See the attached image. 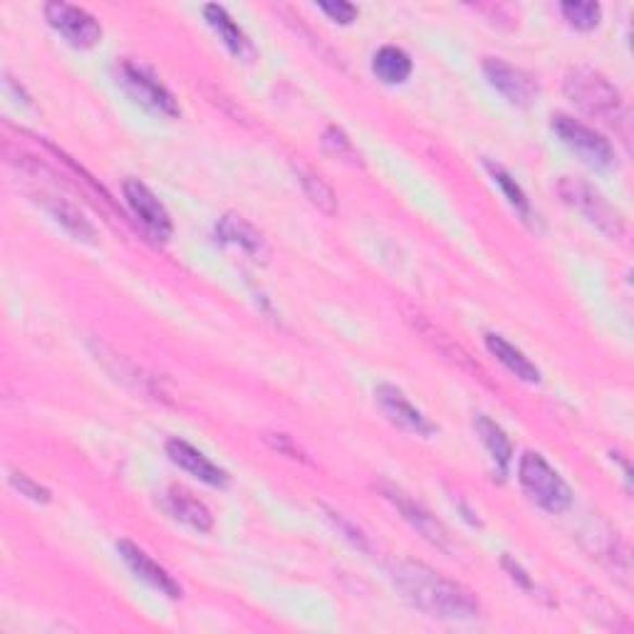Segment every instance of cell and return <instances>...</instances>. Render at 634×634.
Masks as SVG:
<instances>
[{
  "instance_id": "27",
  "label": "cell",
  "mask_w": 634,
  "mask_h": 634,
  "mask_svg": "<svg viewBox=\"0 0 634 634\" xmlns=\"http://www.w3.org/2000/svg\"><path fill=\"white\" fill-rule=\"evenodd\" d=\"M325 147L333 151L337 157H347L352 154V141L347 139V134L339 127H327L325 132Z\"/></svg>"
},
{
  "instance_id": "2",
  "label": "cell",
  "mask_w": 634,
  "mask_h": 634,
  "mask_svg": "<svg viewBox=\"0 0 634 634\" xmlns=\"http://www.w3.org/2000/svg\"><path fill=\"white\" fill-rule=\"evenodd\" d=\"M565 95L570 102L591 117L607 124H618L624 117V102L620 89L602 73L591 67H575L565 75Z\"/></svg>"
},
{
  "instance_id": "11",
  "label": "cell",
  "mask_w": 634,
  "mask_h": 634,
  "mask_svg": "<svg viewBox=\"0 0 634 634\" xmlns=\"http://www.w3.org/2000/svg\"><path fill=\"white\" fill-rule=\"evenodd\" d=\"M384 496H387L389 501L395 504V508H399V513L405 515L419 533H422V538H426L439 550H446V552L453 550L449 531H446L444 523L436 521V518L428 513L424 506H419L414 498H409L405 490H399V488H384Z\"/></svg>"
},
{
  "instance_id": "21",
  "label": "cell",
  "mask_w": 634,
  "mask_h": 634,
  "mask_svg": "<svg viewBox=\"0 0 634 634\" xmlns=\"http://www.w3.org/2000/svg\"><path fill=\"white\" fill-rule=\"evenodd\" d=\"M296 174H298V182H300L302 191H306V196L310 199L312 207L320 209L323 213H327V216H335V213H337V196L333 191V186H330L323 176H318L315 172H310V169L298 166Z\"/></svg>"
},
{
  "instance_id": "6",
  "label": "cell",
  "mask_w": 634,
  "mask_h": 634,
  "mask_svg": "<svg viewBox=\"0 0 634 634\" xmlns=\"http://www.w3.org/2000/svg\"><path fill=\"white\" fill-rule=\"evenodd\" d=\"M114 73H117V83L124 87V92L134 102L145 107V110L159 114V117H178L182 114L174 95L149 70L134 65L129 60H122Z\"/></svg>"
},
{
  "instance_id": "12",
  "label": "cell",
  "mask_w": 634,
  "mask_h": 634,
  "mask_svg": "<svg viewBox=\"0 0 634 634\" xmlns=\"http://www.w3.org/2000/svg\"><path fill=\"white\" fill-rule=\"evenodd\" d=\"M117 552L122 556V560L127 562V568L132 570V573L139 580H145V583L154 587V591L172 597V600H178V597H182V585H178L154 558L147 556L139 546H134L132 540H120Z\"/></svg>"
},
{
  "instance_id": "22",
  "label": "cell",
  "mask_w": 634,
  "mask_h": 634,
  "mask_svg": "<svg viewBox=\"0 0 634 634\" xmlns=\"http://www.w3.org/2000/svg\"><path fill=\"white\" fill-rule=\"evenodd\" d=\"M486 172L494 176V182L501 186L504 194H506V199L511 207L521 213L523 221H531L533 219V209H531V201H529V196H525V191L518 186L515 178L506 172V169L501 164H494V162H486Z\"/></svg>"
},
{
  "instance_id": "17",
  "label": "cell",
  "mask_w": 634,
  "mask_h": 634,
  "mask_svg": "<svg viewBox=\"0 0 634 634\" xmlns=\"http://www.w3.org/2000/svg\"><path fill=\"white\" fill-rule=\"evenodd\" d=\"M473 426H476V434L481 436V442H484V446L488 449L496 469L501 473H508V467H511V461H513V444L511 439H508V434L486 414H476Z\"/></svg>"
},
{
  "instance_id": "13",
  "label": "cell",
  "mask_w": 634,
  "mask_h": 634,
  "mask_svg": "<svg viewBox=\"0 0 634 634\" xmlns=\"http://www.w3.org/2000/svg\"><path fill=\"white\" fill-rule=\"evenodd\" d=\"M166 457L172 459L178 469H184L186 473H191L194 478L203 481L213 488H226L228 486V473L221 467H216L211 459L203 457L199 449H194L191 444H186L184 439H169L166 442Z\"/></svg>"
},
{
  "instance_id": "3",
  "label": "cell",
  "mask_w": 634,
  "mask_h": 634,
  "mask_svg": "<svg viewBox=\"0 0 634 634\" xmlns=\"http://www.w3.org/2000/svg\"><path fill=\"white\" fill-rule=\"evenodd\" d=\"M518 481L543 511L562 513L573 504V490L568 488L560 473L535 451H525L518 463Z\"/></svg>"
},
{
  "instance_id": "24",
  "label": "cell",
  "mask_w": 634,
  "mask_h": 634,
  "mask_svg": "<svg viewBox=\"0 0 634 634\" xmlns=\"http://www.w3.org/2000/svg\"><path fill=\"white\" fill-rule=\"evenodd\" d=\"M419 330L426 335L428 343H432L434 347H439V350L446 355V357H451L453 362H459L461 368H471L473 372H478V368H473V362L469 360V355L461 350V347L453 343V339L449 335H444L439 327H434L432 323H426V320H419Z\"/></svg>"
},
{
  "instance_id": "20",
  "label": "cell",
  "mask_w": 634,
  "mask_h": 634,
  "mask_svg": "<svg viewBox=\"0 0 634 634\" xmlns=\"http://www.w3.org/2000/svg\"><path fill=\"white\" fill-rule=\"evenodd\" d=\"M169 508H172V513L178 518V521L191 525L194 531L207 533L213 529L211 511L199 501V498H194L189 490H184V488L169 490Z\"/></svg>"
},
{
  "instance_id": "19",
  "label": "cell",
  "mask_w": 634,
  "mask_h": 634,
  "mask_svg": "<svg viewBox=\"0 0 634 634\" xmlns=\"http://www.w3.org/2000/svg\"><path fill=\"white\" fill-rule=\"evenodd\" d=\"M372 73L377 75L382 83L401 85L412 75V58L395 45H384L372 58Z\"/></svg>"
},
{
  "instance_id": "25",
  "label": "cell",
  "mask_w": 634,
  "mask_h": 634,
  "mask_svg": "<svg viewBox=\"0 0 634 634\" xmlns=\"http://www.w3.org/2000/svg\"><path fill=\"white\" fill-rule=\"evenodd\" d=\"M11 486L15 490H21V496L30 498L35 504H50V490L35 484V481L30 476H25V473H11Z\"/></svg>"
},
{
  "instance_id": "8",
  "label": "cell",
  "mask_w": 634,
  "mask_h": 634,
  "mask_svg": "<svg viewBox=\"0 0 634 634\" xmlns=\"http://www.w3.org/2000/svg\"><path fill=\"white\" fill-rule=\"evenodd\" d=\"M124 199H127L129 209L134 216L139 219L141 226L149 236H154L157 240H169L174 234V223L172 216L162 201L157 199L154 191L139 182V178H127L124 182Z\"/></svg>"
},
{
  "instance_id": "14",
  "label": "cell",
  "mask_w": 634,
  "mask_h": 634,
  "mask_svg": "<svg viewBox=\"0 0 634 634\" xmlns=\"http://www.w3.org/2000/svg\"><path fill=\"white\" fill-rule=\"evenodd\" d=\"M216 236L223 244L236 246L238 251L256 258V261H265L268 258V246L261 231H258L253 223H248L244 216H236V213H226V216L219 219Z\"/></svg>"
},
{
  "instance_id": "18",
  "label": "cell",
  "mask_w": 634,
  "mask_h": 634,
  "mask_svg": "<svg viewBox=\"0 0 634 634\" xmlns=\"http://www.w3.org/2000/svg\"><path fill=\"white\" fill-rule=\"evenodd\" d=\"M203 15H207V21H209L211 28L216 30V35L223 40V45H226V48L234 52L236 58L251 55V52H253L251 42H248L246 33L238 28V23L234 21V17L226 13V8L211 3V5L203 8Z\"/></svg>"
},
{
  "instance_id": "1",
  "label": "cell",
  "mask_w": 634,
  "mask_h": 634,
  "mask_svg": "<svg viewBox=\"0 0 634 634\" xmlns=\"http://www.w3.org/2000/svg\"><path fill=\"white\" fill-rule=\"evenodd\" d=\"M395 585L405 600L439 620H473L481 614V602L473 591L457 580L436 573L434 568L417 560L397 562Z\"/></svg>"
},
{
  "instance_id": "4",
  "label": "cell",
  "mask_w": 634,
  "mask_h": 634,
  "mask_svg": "<svg viewBox=\"0 0 634 634\" xmlns=\"http://www.w3.org/2000/svg\"><path fill=\"white\" fill-rule=\"evenodd\" d=\"M558 194L570 209L583 213V216L591 221L593 226L600 228L605 236L610 238L624 236V221L620 213L602 199L600 191H595L591 184L583 182V178L562 176L558 182Z\"/></svg>"
},
{
  "instance_id": "9",
  "label": "cell",
  "mask_w": 634,
  "mask_h": 634,
  "mask_svg": "<svg viewBox=\"0 0 634 634\" xmlns=\"http://www.w3.org/2000/svg\"><path fill=\"white\" fill-rule=\"evenodd\" d=\"M484 75L490 87H496L498 92L515 107H529L535 102V97H538V85H535V79L525 73V70L513 67L511 62H506L501 58H486Z\"/></svg>"
},
{
  "instance_id": "15",
  "label": "cell",
  "mask_w": 634,
  "mask_h": 634,
  "mask_svg": "<svg viewBox=\"0 0 634 634\" xmlns=\"http://www.w3.org/2000/svg\"><path fill=\"white\" fill-rule=\"evenodd\" d=\"M35 199H38V203H42L45 211H48L50 216L55 219L62 228L70 231V234H73L75 238H79V240H92L95 238L92 223H89L83 216V211L75 209L67 199H62V196H58V194H45V191L35 194Z\"/></svg>"
},
{
  "instance_id": "7",
  "label": "cell",
  "mask_w": 634,
  "mask_h": 634,
  "mask_svg": "<svg viewBox=\"0 0 634 634\" xmlns=\"http://www.w3.org/2000/svg\"><path fill=\"white\" fill-rule=\"evenodd\" d=\"M45 17H48L52 28L73 45V48L87 50L95 48V45L102 40V25L97 23V17L89 15L85 8L52 0V3L45 5Z\"/></svg>"
},
{
  "instance_id": "23",
  "label": "cell",
  "mask_w": 634,
  "mask_h": 634,
  "mask_svg": "<svg viewBox=\"0 0 634 634\" xmlns=\"http://www.w3.org/2000/svg\"><path fill=\"white\" fill-rule=\"evenodd\" d=\"M560 13L575 30L587 33L600 25L602 8L597 3H580V0H570V3H560Z\"/></svg>"
},
{
  "instance_id": "26",
  "label": "cell",
  "mask_w": 634,
  "mask_h": 634,
  "mask_svg": "<svg viewBox=\"0 0 634 634\" xmlns=\"http://www.w3.org/2000/svg\"><path fill=\"white\" fill-rule=\"evenodd\" d=\"M320 11L327 13L339 25H350L357 21V8L347 0H333V3H320Z\"/></svg>"
},
{
  "instance_id": "16",
  "label": "cell",
  "mask_w": 634,
  "mask_h": 634,
  "mask_svg": "<svg viewBox=\"0 0 634 634\" xmlns=\"http://www.w3.org/2000/svg\"><path fill=\"white\" fill-rule=\"evenodd\" d=\"M486 347H488V352L494 355L496 360L501 362L508 372L515 374L518 380H523V382H540V370L535 368V364L521 350H518L515 345L508 343V339L504 335L488 333L486 335Z\"/></svg>"
},
{
  "instance_id": "5",
  "label": "cell",
  "mask_w": 634,
  "mask_h": 634,
  "mask_svg": "<svg viewBox=\"0 0 634 634\" xmlns=\"http://www.w3.org/2000/svg\"><path fill=\"white\" fill-rule=\"evenodd\" d=\"M550 127L558 134L562 145L570 151H575L587 166L593 169L614 166V149L610 145V139H605L597 129L587 127L585 122L570 117V114H556Z\"/></svg>"
},
{
  "instance_id": "10",
  "label": "cell",
  "mask_w": 634,
  "mask_h": 634,
  "mask_svg": "<svg viewBox=\"0 0 634 634\" xmlns=\"http://www.w3.org/2000/svg\"><path fill=\"white\" fill-rule=\"evenodd\" d=\"M374 399H377L384 417H387L395 426L405 428V432H412L419 436H428L436 432V426L428 422V417L422 409H417L412 401L401 395L397 387H391V384H380V387L374 389Z\"/></svg>"
}]
</instances>
